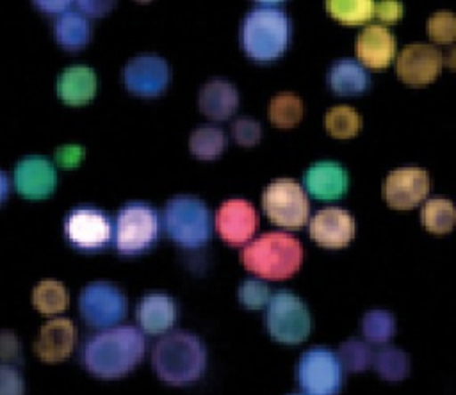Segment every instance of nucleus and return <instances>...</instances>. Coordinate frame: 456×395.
<instances>
[{"label": "nucleus", "instance_id": "nucleus-3", "mask_svg": "<svg viewBox=\"0 0 456 395\" xmlns=\"http://www.w3.org/2000/svg\"><path fill=\"white\" fill-rule=\"evenodd\" d=\"M290 37V20L283 9L269 4L249 11L240 27V44L248 57L258 62L283 55Z\"/></svg>", "mask_w": 456, "mask_h": 395}, {"label": "nucleus", "instance_id": "nucleus-18", "mask_svg": "<svg viewBox=\"0 0 456 395\" xmlns=\"http://www.w3.org/2000/svg\"><path fill=\"white\" fill-rule=\"evenodd\" d=\"M77 329L75 324L66 317H57L48 320L41 331L37 340L34 342V352L39 359L46 363H57L66 359L75 345Z\"/></svg>", "mask_w": 456, "mask_h": 395}, {"label": "nucleus", "instance_id": "nucleus-24", "mask_svg": "<svg viewBox=\"0 0 456 395\" xmlns=\"http://www.w3.org/2000/svg\"><path fill=\"white\" fill-rule=\"evenodd\" d=\"M369 73L351 59L337 60L328 71V85L333 93L347 96L363 93L369 87Z\"/></svg>", "mask_w": 456, "mask_h": 395}, {"label": "nucleus", "instance_id": "nucleus-25", "mask_svg": "<svg viewBox=\"0 0 456 395\" xmlns=\"http://www.w3.org/2000/svg\"><path fill=\"white\" fill-rule=\"evenodd\" d=\"M53 37L62 48L69 52L80 50L91 39V23L84 14L68 11L61 14L53 23Z\"/></svg>", "mask_w": 456, "mask_h": 395}, {"label": "nucleus", "instance_id": "nucleus-30", "mask_svg": "<svg viewBox=\"0 0 456 395\" xmlns=\"http://www.w3.org/2000/svg\"><path fill=\"white\" fill-rule=\"evenodd\" d=\"M326 9L330 16L346 25H360L374 16V2L370 0H330Z\"/></svg>", "mask_w": 456, "mask_h": 395}, {"label": "nucleus", "instance_id": "nucleus-14", "mask_svg": "<svg viewBox=\"0 0 456 395\" xmlns=\"http://www.w3.org/2000/svg\"><path fill=\"white\" fill-rule=\"evenodd\" d=\"M57 183L53 164L39 155L21 158L14 167V185L20 196L27 199L48 198Z\"/></svg>", "mask_w": 456, "mask_h": 395}, {"label": "nucleus", "instance_id": "nucleus-35", "mask_svg": "<svg viewBox=\"0 0 456 395\" xmlns=\"http://www.w3.org/2000/svg\"><path fill=\"white\" fill-rule=\"evenodd\" d=\"M428 36L435 43H452L456 39V14L440 11L428 20Z\"/></svg>", "mask_w": 456, "mask_h": 395}, {"label": "nucleus", "instance_id": "nucleus-4", "mask_svg": "<svg viewBox=\"0 0 456 395\" xmlns=\"http://www.w3.org/2000/svg\"><path fill=\"white\" fill-rule=\"evenodd\" d=\"M242 265L265 279H285L303 262V247L296 237L271 231L249 242L240 253Z\"/></svg>", "mask_w": 456, "mask_h": 395}, {"label": "nucleus", "instance_id": "nucleus-6", "mask_svg": "<svg viewBox=\"0 0 456 395\" xmlns=\"http://www.w3.org/2000/svg\"><path fill=\"white\" fill-rule=\"evenodd\" d=\"M160 219L155 208L144 203H128L119 208L114 222V246L121 254L148 251L159 238Z\"/></svg>", "mask_w": 456, "mask_h": 395}, {"label": "nucleus", "instance_id": "nucleus-38", "mask_svg": "<svg viewBox=\"0 0 456 395\" xmlns=\"http://www.w3.org/2000/svg\"><path fill=\"white\" fill-rule=\"evenodd\" d=\"M232 135L240 146H253L260 141V125L251 117H240L232 125Z\"/></svg>", "mask_w": 456, "mask_h": 395}, {"label": "nucleus", "instance_id": "nucleus-37", "mask_svg": "<svg viewBox=\"0 0 456 395\" xmlns=\"http://www.w3.org/2000/svg\"><path fill=\"white\" fill-rule=\"evenodd\" d=\"M0 395H25V379L18 367L0 363Z\"/></svg>", "mask_w": 456, "mask_h": 395}, {"label": "nucleus", "instance_id": "nucleus-16", "mask_svg": "<svg viewBox=\"0 0 456 395\" xmlns=\"http://www.w3.org/2000/svg\"><path fill=\"white\" fill-rule=\"evenodd\" d=\"M256 212L246 199H228L216 214V228L224 242L244 244L256 230Z\"/></svg>", "mask_w": 456, "mask_h": 395}, {"label": "nucleus", "instance_id": "nucleus-43", "mask_svg": "<svg viewBox=\"0 0 456 395\" xmlns=\"http://www.w3.org/2000/svg\"><path fill=\"white\" fill-rule=\"evenodd\" d=\"M36 5L43 11V12H46V14H64V12H68L69 9V2H36Z\"/></svg>", "mask_w": 456, "mask_h": 395}, {"label": "nucleus", "instance_id": "nucleus-11", "mask_svg": "<svg viewBox=\"0 0 456 395\" xmlns=\"http://www.w3.org/2000/svg\"><path fill=\"white\" fill-rule=\"evenodd\" d=\"M64 235L68 242L84 253L105 249L114 238L110 217L93 206H77L64 219Z\"/></svg>", "mask_w": 456, "mask_h": 395}, {"label": "nucleus", "instance_id": "nucleus-8", "mask_svg": "<svg viewBox=\"0 0 456 395\" xmlns=\"http://www.w3.org/2000/svg\"><path fill=\"white\" fill-rule=\"evenodd\" d=\"M296 375L306 395H337L342 386V365L338 356L326 347L305 351L297 361Z\"/></svg>", "mask_w": 456, "mask_h": 395}, {"label": "nucleus", "instance_id": "nucleus-20", "mask_svg": "<svg viewBox=\"0 0 456 395\" xmlns=\"http://www.w3.org/2000/svg\"><path fill=\"white\" fill-rule=\"evenodd\" d=\"M135 313L144 333L162 335L169 331L176 320V304L173 297L160 292H151L139 301Z\"/></svg>", "mask_w": 456, "mask_h": 395}, {"label": "nucleus", "instance_id": "nucleus-10", "mask_svg": "<svg viewBox=\"0 0 456 395\" xmlns=\"http://www.w3.org/2000/svg\"><path fill=\"white\" fill-rule=\"evenodd\" d=\"M78 311L91 327H114L126 313V297L114 283L93 281L78 295Z\"/></svg>", "mask_w": 456, "mask_h": 395}, {"label": "nucleus", "instance_id": "nucleus-28", "mask_svg": "<svg viewBox=\"0 0 456 395\" xmlns=\"http://www.w3.org/2000/svg\"><path fill=\"white\" fill-rule=\"evenodd\" d=\"M226 146V137L221 128L201 126L196 128L189 137V149L194 157L201 160L217 158Z\"/></svg>", "mask_w": 456, "mask_h": 395}, {"label": "nucleus", "instance_id": "nucleus-39", "mask_svg": "<svg viewBox=\"0 0 456 395\" xmlns=\"http://www.w3.org/2000/svg\"><path fill=\"white\" fill-rule=\"evenodd\" d=\"M23 354H21V343L18 336L12 331H0V363L7 365H21Z\"/></svg>", "mask_w": 456, "mask_h": 395}, {"label": "nucleus", "instance_id": "nucleus-29", "mask_svg": "<svg viewBox=\"0 0 456 395\" xmlns=\"http://www.w3.org/2000/svg\"><path fill=\"white\" fill-rule=\"evenodd\" d=\"M303 101L292 93L276 94L269 103V119L278 128H292L301 121Z\"/></svg>", "mask_w": 456, "mask_h": 395}, {"label": "nucleus", "instance_id": "nucleus-2", "mask_svg": "<svg viewBox=\"0 0 456 395\" xmlns=\"http://www.w3.org/2000/svg\"><path fill=\"white\" fill-rule=\"evenodd\" d=\"M155 374L169 384H187L201 377L207 367L203 342L187 331L164 335L151 351Z\"/></svg>", "mask_w": 456, "mask_h": 395}, {"label": "nucleus", "instance_id": "nucleus-44", "mask_svg": "<svg viewBox=\"0 0 456 395\" xmlns=\"http://www.w3.org/2000/svg\"><path fill=\"white\" fill-rule=\"evenodd\" d=\"M449 66V68H452V69H456V46H452V48H449L444 55H442V66Z\"/></svg>", "mask_w": 456, "mask_h": 395}, {"label": "nucleus", "instance_id": "nucleus-32", "mask_svg": "<svg viewBox=\"0 0 456 395\" xmlns=\"http://www.w3.org/2000/svg\"><path fill=\"white\" fill-rule=\"evenodd\" d=\"M324 125L330 135L337 139H349L358 133L362 126V119L354 109L347 105H338L326 112Z\"/></svg>", "mask_w": 456, "mask_h": 395}, {"label": "nucleus", "instance_id": "nucleus-19", "mask_svg": "<svg viewBox=\"0 0 456 395\" xmlns=\"http://www.w3.org/2000/svg\"><path fill=\"white\" fill-rule=\"evenodd\" d=\"M356 57L369 68H387L395 55V39L383 25L365 27L354 43Z\"/></svg>", "mask_w": 456, "mask_h": 395}, {"label": "nucleus", "instance_id": "nucleus-27", "mask_svg": "<svg viewBox=\"0 0 456 395\" xmlns=\"http://www.w3.org/2000/svg\"><path fill=\"white\" fill-rule=\"evenodd\" d=\"M422 224L431 233H449L456 226V206L449 199H429L420 214Z\"/></svg>", "mask_w": 456, "mask_h": 395}, {"label": "nucleus", "instance_id": "nucleus-45", "mask_svg": "<svg viewBox=\"0 0 456 395\" xmlns=\"http://www.w3.org/2000/svg\"><path fill=\"white\" fill-rule=\"evenodd\" d=\"M7 194H9V180L5 173L0 171V205L7 199Z\"/></svg>", "mask_w": 456, "mask_h": 395}, {"label": "nucleus", "instance_id": "nucleus-42", "mask_svg": "<svg viewBox=\"0 0 456 395\" xmlns=\"http://www.w3.org/2000/svg\"><path fill=\"white\" fill-rule=\"evenodd\" d=\"M112 5V2H77V7H80V14L93 18L107 14Z\"/></svg>", "mask_w": 456, "mask_h": 395}, {"label": "nucleus", "instance_id": "nucleus-9", "mask_svg": "<svg viewBox=\"0 0 456 395\" xmlns=\"http://www.w3.org/2000/svg\"><path fill=\"white\" fill-rule=\"evenodd\" d=\"M262 206L265 215L283 228H301L310 214V203L303 187L287 178L274 180L265 187Z\"/></svg>", "mask_w": 456, "mask_h": 395}, {"label": "nucleus", "instance_id": "nucleus-21", "mask_svg": "<svg viewBox=\"0 0 456 395\" xmlns=\"http://www.w3.org/2000/svg\"><path fill=\"white\" fill-rule=\"evenodd\" d=\"M96 85L98 80L94 69L84 64H77L61 71L57 77L55 91L64 103L84 105L94 98Z\"/></svg>", "mask_w": 456, "mask_h": 395}, {"label": "nucleus", "instance_id": "nucleus-12", "mask_svg": "<svg viewBox=\"0 0 456 395\" xmlns=\"http://www.w3.org/2000/svg\"><path fill=\"white\" fill-rule=\"evenodd\" d=\"M169 66L159 55H137L123 68L125 87L137 96H159L169 84Z\"/></svg>", "mask_w": 456, "mask_h": 395}, {"label": "nucleus", "instance_id": "nucleus-31", "mask_svg": "<svg viewBox=\"0 0 456 395\" xmlns=\"http://www.w3.org/2000/svg\"><path fill=\"white\" fill-rule=\"evenodd\" d=\"M372 365L376 372L387 381H401L408 375L410 359L406 352L395 347H385L378 351L372 358Z\"/></svg>", "mask_w": 456, "mask_h": 395}, {"label": "nucleus", "instance_id": "nucleus-36", "mask_svg": "<svg viewBox=\"0 0 456 395\" xmlns=\"http://www.w3.org/2000/svg\"><path fill=\"white\" fill-rule=\"evenodd\" d=\"M271 299L269 288L264 281L258 279H246L239 286V301L251 310L264 308Z\"/></svg>", "mask_w": 456, "mask_h": 395}, {"label": "nucleus", "instance_id": "nucleus-41", "mask_svg": "<svg viewBox=\"0 0 456 395\" xmlns=\"http://www.w3.org/2000/svg\"><path fill=\"white\" fill-rule=\"evenodd\" d=\"M374 16L383 23H394L403 16V5L399 2H378L374 4Z\"/></svg>", "mask_w": 456, "mask_h": 395}, {"label": "nucleus", "instance_id": "nucleus-33", "mask_svg": "<svg viewBox=\"0 0 456 395\" xmlns=\"http://www.w3.org/2000/svg\"><path fill=\"white\" fill-rule=\"evenodd\" d=\"M362 333L370 343H387L394 335V317L385 310H370L362 318Z\"/></svg>", "mask_w": 456, "mask_h": 395}, {"label": "nucleus", "instance_id": "nucleus-40", "mask_svg": "<svg viewBox=\"0 0 456 395\" xmlns=\"http://www.w3.org/2000/svg\"><path fill=\"white\" fill-rule=\"evenodd\" d=\"M53 158L57 162V165L61 167H77L80 164V160L84 158V148L77 146V144H66L55 149Z\"/></svg>", "mask_w": 456, "mask_h": 395}, {"label": "nucleus", "instance_id": "nucleus-26", "mask_svg": "<svg viewBox=\"0 0 456 395\" xmlns=\"http://www.w3.org/2000/svg\"><path fill=\"white\" fill-rule=\"evenodd\" d=\"M69 295L64 283L57 279H43L32 290V304L45 315H55L68 308Z\"/></svg>", "mask_w": 456, "mask_h": 395}, {"label": "nucleus", "instance_id": "nucleus-1", "mask_svg": "<svg viewBox=\"0 0 456 395\" xmlns=\"http://www.w3.org/2000/svg\"><path fill=\"white\" fill-rule=\"evenodd\" d=\"M144 356V336L134 326H114L89 336L80 359L84 368L100 379H118L132 372Z\"/></svg>", "mask_w": 456, "mask_h": 395}, {"label": "nucleus", "instance_id": "nucleus-34", "mask_svg": "<svg viewBox=\"0 0 456 395\" xmlns=\"http://www.w3.org/2000/svg\"><path fill=\"white\" fill-rule=\"evenodd\" d=\"M338 361L347 372H362L372 363V351L360 340H347L338 349Z\"/></svg>", "mask_w": 456, "mask_h": 395}, {"label": "nucleus", "instance_id": "nucleus-23", "mask_svg": "<svg viewBox=\"0 0 456 395\" xmlns=\"http://www.w3.org/2000/svg\"><path fill=\"white\" fill-rule=\"evenodd\" d=\"M198 105L207 117L223 121V119H228L237 110L239 94L230 82L214 78L201 87L198 96Z\"/></svg>", "mask_w": 456, "mask_h": 395}, {"label": "nucleus", "instance_id": "nucleus-15", "mask_svg": "<svg viewBox=\"0 0 456 395\" xmlns=\"http://www.w3.org/2000/svg\"><path fill=\"white\" fill-rule=\"evenodd\" d=\"M442 69V53L431 44H410L397 57V75L411 85L429 84Z\"/></svg>", "mask_w": 456, "mask_h": 395}, {"label": "nucleus", "instance_id": "nucleus-22", "mask_svg": "<svg viewBox=\"0 0 456 395\" xmlns=\"http://www.w3.org/2000/svg\"><path fill=\"white\" fill-rule=\"evenodd\" d=\"M347 173L335 162H319L306 169V190L317 199H338L347 190Z\"/></svg>", "mask_w": 456, "mask_h": 395}, {"label": "nucleus", "instance_id": "nucleus-7", "mask_svg": "<svg viewBox=\"0 0 456 395\" xmlns=\"http://www.w3.org/2000/svg\"><path fill=\"white\" fill-rule=\"evenodd\" d=\"M265 324L269 335L281 343L303 342L312 327L310 311L292 292L280 290L267 302Z\"/></svg>", "mask_w": 456, "mask_h": 395}, {"label": "nucleus", "instance_id": "nucleus-17", "mask_svg": "<svg viewBox=\"0 0 456 395\" xmlns=\"http://www.w3.org/2000/svg\"><path fill=\"white\" fill-rule=\"evenodd\" d=\"M310 237L330 249L344 247L354 237V219L342 208H322L310 221Z\"/></svg>", "mask_w": 456, "mask_h": 395}, {"label": "nucleus", "instance_id": "nucleus-5", "mask_svg": "<svg viewBox=\"0 0 456 395\" xmlns=\"http://www.w3.org/2000/svg\"><path fill=\"white\" fill-rule=\"evenodd\" d=\"M164 226L167 235L187 249L201 247L212 235L210 212L201 199L192 196H176L167 201Z\"/></svg>", "mask_w": 456, "mask_h": 395}, {"label": "nucleus", "instance_id": "nucleus-13", "mask_svg": "<svg viewBox=\"0 0 456 395\" xmlns=\"http://www.w3.org/2000/svg\"><path fill=\"white\" fill-rule=\"evenodd\" d=\"M429 190V176L420 167L394 169L383 183V198L394 208H411L419 205Z\"/></svg>", "mask_w": 456, "mask_h": 395}]
</instances>
